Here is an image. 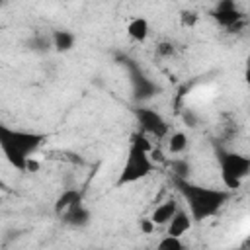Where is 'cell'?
Instances as JSON below:
<instances>
[{
    "label": "cell",
    "instance_id": "30bf717a",
    "mask_svg": "<svg viewBox=\"0 0 250 250\" xmlns=\"http://www.w3.org/2000/svg\"><path fill=\"white\" fill-rule=\"evenodd\" d=\"M82 201V195H80V191L78 189H64L59 197H57V201H55V213L57 215H64L66 211H70L76 203H80Z\"/></svg>",
    "mask_w": 250,
    "mask_h": 250
},
{
    "label": "cell",
    "instance_id": "5bb4252c",
    "mask_svg": "<svg viewBox=\"0 0 250 250\" xmlns=\"http://www.w3.org/2000/svg\"><path fill=\"white\" fill-rule=\"evenodd\" d=\"M156 250H184V242H182V238L164 234V236L158 240Z\"/></svg>",
    "mask_w": 250,
    "mask_h": 250
},
{
    "label": "cell",
    "instance_id": "6da1fadb",
    "mask_svg": "<svg viewBox=\"0 0 250 250\" xmlns=\"http://www.w3.org/2000/svg\"><path fill=\"white\" fill-rule=\"evenodd\" d=\"M180 193L184 195L188 203V213L193 221H203L221 211V207L229 199L227 189H213V188H201L195 184H189L188 180H174Z\"/></svg>",
    "mask_w": 250,
    "mask_h": 250
},
{
    "label": "cell",
    "instance_id": "9c48e42d",
    "mask_svg": "<svg viewBox=\"0 0 250 250\" xmlns=\"http://www.w3.org/2000/svg\"><path fill=\"white\" fill-rule=\"evenodd\" d=\"M240 14L236 12V4L232 0H227V2H219L217 4V10H215V20L225 25V27H234L236 21H240Z\"/></svg>",
    "mask_w": 250,
    "mask_h": 250
},
{
    "label": "cell",
    "instance_id": "7a4b0ae2",
    "mask_svg": "<svg viewBox=\"0 0 250 250\" xmlns=\"http://www.w3.org/2000/svg\"><path fill=\"white\" fill-rule=\"evenodd\" d=\"M43 141H45V135L41 133L12 129L0 123V150L4 158L10 162V166L20 172H23L25 160L41 146Z\"/></svg>",
    "mask_w": 250,
    "mask_h": 250
},
{
    "label": "cell",
    "instance_id": "d6986e66",
    "mask_svg": "<svg viewBox=\"0 0 250 250\" xmlns=\"http://www.w3.org/2000/svg\"><path fill=\"white\" fill-rule=\"evenodd\" d=\"M39 168H41V164H39V160H35L33 156H29V158L25 160V166H23V172H39Z\"/></svg>",
    "mask_w": 250,
    "mask_h": 250
},
{
    "label": "cell",
    "instance_id": "3957f363",
    "mask_svg": "<svg viewBox=\"0 0 250 250\" xmlns=\"http://www.w3.org/2000/svg\"><path fill=\"white\" fill-rule=\"evenodd\" d=\"M150 148H152V143L146 139L145 133L133 135L125 164H123V168L119 172V178L115 182L117 188L127 186V184H135L139 180H145L146 176H150L154 172V164L148 158V150Z\"/></svg>",
    "mask_w": 250,
    "mask_h": 250
},
{
    "label": "cell",
    "instance_id": "ffe728a7",
    "mask_svg": "<svg viewBox=\"0 0 250 250\" xmlns=\"http://www.w3.org/2000/svg\"><path fill=\"white\" fill-rule=\"evenodd\" d=\"M184 121H186V123H189V127H195V123H197V119L191 115V111H189V109H186V111H184Z\"/></svg>",
    "mask_w": 250,
    "mask_h": 250
},
{
    "label": "cell",
    "instance_id": "9a60e30c",
    "mask_svg": "<svg viewBox=\"0 0 250 250\" xmlns=\"http://www.w3.org/2000/svg\"><path fill=\"white\" fill-rule=\"evenodd\" d=\"M170 168L174 170V180H188V174H189L188 160H172Z\"/></svg>",
    "mask_w": 250,
    "mask_h": 250
},
{
    "label": "cell",
    "instance_id": "8fae6325",
    "mask_svg": "<svg viewBox=\"0 0 250 250\" xmlns=\"http://www.w3.org/2000/svg\"><path fill=\"white\" fill-rule=\"evenodd\" d=\"M62 219H64L66 225H72V227H84V225L90 223V211H88V209L82 205V201H80V203H76L70 211H66V213L62 215Z\"/></svg>",
    "mask_w": 250,
    "mask_h": 250
},
{
    "label": "cell",
    "instance_id": "ba28073f",
    "mask_svg": "<svg viewBox=\"0 0 250 250\" xmlns=\"http://www.w3.org/2000/svg\"><path fill=\"white\" fill-rule=\"evenodd\" d=\"M180 209V203L174 199V197H168V199H164L160 205H156L154 207V211L150 213V221L156 225V227H164V225H168V221L174 217V213Z\"/></svg>",
    "mask_w": 250,
    "mask_h": 250
},
{
    "label": "cell",
    "instance_id": "8992f818",
    "mask_svg": "<svg viewBox=\"0 0 250 250\" xmlns=\"http://www.w3.org/2000/svg\"><path fill=\"white\" fill-rule=\"evenodd\" d=\"M191 227H193V219H191V215L188 213L186 207L180 205V209L174 213V217H172V219L168 221V225H166V234H168V236L182 238Z\"/></svg>",
    "mask_w": 250,
    "mask_h": 250
},
{
    "label": "cell",
    "instance_id": "7c38bea8",
    "mask_svg": "<svg viewBox=\"0 0 250 250\" xmlns=\"http://www.w3.org/2000/svg\"><path fill=\"white\" fill-rule=\"evenodd\" d=\"M74 43H76V35L70 33V31H66V29H59V31H55L53 37H51V45H53L55 51H59V53L70 51V49L74 47Z\"/></svg>",
    "mask_w": 250,
    "mask_h": 250
},
{
    "label": "cell",
    "instance_id": "52a82bcc",
    "mask_svg": "<svg viewBox=\"0 0 250 250\" xmlns=\"http://www.w3.org/2000/svg\"><path fill=\"white\" fill-rule=\"evenodd\" d=\"M125 31H127V37L135 43H145L150 35V25H148V20L143 18V16H135L127 21L125 25Z\"/></svg>",
    "mask_w": 250,
    "mask_h": 250
},
{
    "label": "cell",
    "instance_id": "e0dca14e",
    "mask_svg": "<svg viewBox=\"0 0 250 250\" xmlns=\"http://www.w3.org/2000/svg\"><path fill=\"white\" fill-rule=\"evenodd\" d=\"M156 55L158 57H172L174 55V45L172 43H168V41H160L158 45H156Z\"/></svg>",
    "mask_w": 250,
    "mask_h": 250
},
{
    "label": "cell",
    "instance_id": "ac0fdd59",
    "mask_svg": "<svg viewBox=\"0 0 250 250\" xmlns=\"http://www.w3.org/2000/svg\"><path fill=\"white\" fill-rule=\"evenodd\" d=\"M139 227H141V232H143V234H152L154 229H156V225H154L148 217H143V219L139 221Z\"/></svg>",
    "mask_w": 250,
    "mask_h": 250
},
{
    "label": "cell",
    "instance_id": "277c9868",
    "mask_svg": "<svg viewBox=\"0 0 250 250\" xmlns=\"http://www.w3.org/2000/svg\"><path fill=\"white\" fill-rule=\"evenodd\" d=\"M221 180L227 189H238L250 174V158L240 152H221Z\"/></svg>",
    "mask_w": 250,
    "mask_h": 250
},
{
    "label": "cell",
    "instance_id": "44dd1931",
    "mask_svg": "<svg viewBox=\"0 0 250 250\" xmlns=\"http://www.w3.org/2000/svg\"><path fill=\"white\" fill-rule=\"evenodd\" d=\"M0 188H2V186H0Z\"/></svg>",
    "mask_w": 250,
    "mask_h": 250
},
{
    "label": "cell",
    "instance_id": "2e32d148",
    "mask_svg": "<svg viewBox=\"0 0 250 250\" xmlns=\"http://www.w3.org/2000/svg\"><path fill=\"white\" fill-rule=\"evenodd\" d=\"M197 21H199V16H197L193 10H184V12L180 14V23H182V27H193Z\"/></svg>",
    "mask_w": 250,
    "mask_h": 250
},
{
    "label": "cell",
    "instance_id": "5b68a950",
    "mask_svg": "<svg viewBox=\"0 0 250 250\" xmlns=\"http://www.w3.org/2000/svg\"><path fill=\"white\" fill-rule=\"evenodd\" d=\"M137 119H139V125H141V133L152 135L156 139H162V137L168 135V123L154 109H150V107L137 109Z\"/></svg>",
    "mask_w": 250,
    "mask_h": 250
},
{
    "label": "cell",
    "instance_id": "4fadbf2b",
    "mask_svg": "<svg viewBox=\"0 0 250 250\" xmlns=\"http://www.w3.org/2000/svg\"><path fill=\"white\" fill-rule=\"evenodd\" d=\"M188 146H189V139H188V135L184 131H174V133L168 135L166 148H168L170 154H174V156L184 154L188 150Z\"/></svg>",
    "mask_w": 250,
    "mask_h": 250
}]
</instances>
